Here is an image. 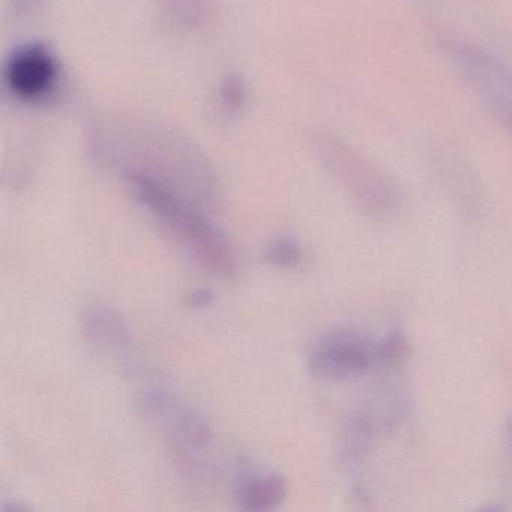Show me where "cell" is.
Returning <instances> with one entry per match:
<instances>
[{
    "instance_id": "6da1fadb",
    "label": "cell",
    "mask_w": 512,
    "mask_h": 512,
    "mask_svg": "<svg viewBox=\"0 0 512 512\" xmlns=\"http://www.w3.org/2000/svg\"><path fill=\"white\" fill-rule=\"evenodd\" d=\"M128 181L137 200L203 269L221 278H233L238 274V259L226 235L196 206L149 179L128 178Z\"/></svg>"
},
{
    "instance_id": "7a4b0ae2",
    "label": "cell",
    "mask_w": 512,
    "mask_h": 512,
    "mask_svg": "<svg viewBox=\"0 0 512 512\" xmlns=\"http://www.w3.org/2000/svg\"><path fill=\"white\" fill-rule=\"evenodd\" d=\"M440 49L512 139V65L460 38H443Z\"/></svg>"
},
{
    "instance_id": "3957f363",
    "label": "cell",
    "mask_w": 512,
    "mask_h": 512,
    "mask_svg": "<svg viewBox=\"0 0 512 512\" xmlns=\"http://www.w3.org/2000/svg\"><path fill=\"white\" fill-rule=\"evenodd\" d=\"M376 365V344L349 331L325 335L311 349L307 361L311 376L329 382L358 379Z\"/></svg>"
},
{
    "instance_id": "277c9868",
    "label": "cell",
    "mask_w": 512,
    "mask_h": 512,
    "mask_svg": "<svg viewBox=\"0 0 512 512\" xmlns=\"http://www.w3.org/2000/svg\"><path fill=\"white\" fill-rule=\"evenodd\" d=\"M320 149L329 169L359 202L370 208H385L392 202L394 191L388 179L355 149L334 139L323 140Z\"/></svg>"
},
{
    "instance_id": "5b68a950",
    "label": "cell",
    "mask_w": 512,
    "mask_h": 512,
    "mask_svg": "<svg viewBox=\"0 0 512 512\" xmlns=\"http://www.w3.org/2000/svg\"><path fill=\"white\" fill-rule=\"evenodd\" d=\"M8 86L22 100L35 101L50 94L56 82V65L46 50L32 46L17 52L7 71Z\"/></svg>"
},
{
    "instance_id": "8992f818",
    "label": "cell",
    "mask_w": 512,
    "mask_h": 512,
    "mask_svg": "<svg viewBox=\"0 0 512 512\" xmlns=\"http://www.w3.org/2000/svg\"><path fill=\"white\" fill-rule=\"evenodd\" d=\"M86 340L106 352L122 355L131 347L130 329L118 310L104 304L89 305L80 317Z\"/></svg>"
},
{
    "instance_id": "52a82bcc",
    "label": "cell",
    "mask_w": 512,
    "mask_h": 512,
    "mask_svg": "<svg viewBox=\"0 0 512 512\" xmlns=\"http://www.w3.org/2000/svg\"><path fill=\"white\" fill-rule=\"evenodd\" d=\"M287 488L286 479L275 473L251 479L239 488V506L250 512L274 511L286 499Z\"/></svg>"
},
{
    "instance_id": "ba28073f",
    "label": "cell",
    "mask_w": 512,
    "mask_h": 512,
    "mask_svg": "<svg viewBox=\"0 0 512 512\" xmlns=\"http://www.w3.org/2000/svg\"><path fill=\"white\" fill-rule=\"evenodd\" d=\"M377 365L382 367H398L409 356V344L400 334L388 335L376 343Z\"/></svg>"
},
{
    "instance_id": "9c48e42d",
    "label": "cell",
    "mask_w": 512,
    "mask_h": 512,
    "mask_svg": "<svg viewBox=\"0 0 512 512\" xmlns=\"http://www.w3.org/2000/svg\"><path fill=\"white\" fill-rule=\"evenodd\" d=\"M263 260L269 263V265L278 266V268H298L302 262V251L295 242L283 239V241L274 242V244L265 251Z\"/></svg>"
},
{
    "instance_id": "30bf717a",
    "label": "cell",
    "mask_w": 512,
    "mask_h": 512,
    "mask_svg": "<svg viewBox=\"0 0 512 512\" xmlns=\"http://www.w3.org/2000/svg\"><path fill=\"white\" fill-rule=\"evenodd\" d=\"M214 298V293H212L211 290L197 289L185 296V305H187L188 308L208 307V305L212 304Z\"/></svg>"
},
{
    "instance_id": "8fae6325",
    "label": "cell",
    "mask_w": 512,
    "mask_h": 512,
    "mask_svg": "<svg viewBox=\"0 0 512 512\" xmlns=\"http://www.w3.org/2000/svg\"><path fill=\"white\" fill-rule=\"evenodd\" d=\"M29 508L26 505H23V503L20 502H14L10 503V505L4 506V509H2V512H28Z\"/></svg>"
},
{
    "instance_id": "7c38bea8",
    "label": "cell",
    "mask_w": 512,
    "mask_h": 512,
    "mask_svg": "<svg viewBox=\"0 0 512 512\" xmlns=\"http://www.w3.org/2000/svg\"><path fill=\"white\" fill-rule=\"evenodd\" d=\"M508 439H509V443H511V448H512V421L509 422Z\"/></svg>"
}]
</instances>
